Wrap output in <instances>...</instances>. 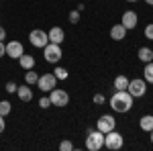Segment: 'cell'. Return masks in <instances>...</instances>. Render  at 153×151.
Here are the masks:
<instances>
[{
    "mask_svg": "<svg viewBox=\"0 0 153 151\" xmlns=\"http://www.w3.org/2000/svg\"><path fill=\"white\" fill-rule=\"evenodd\" d=\"M110 106H112L114 112L125 115V112H129L131 108H133V96L127 90H117V92L112 94V98H110Z\"/></svg>",
    "mask_w": 153,
    "mask_h": 151,
    "instance_id": "1",
    "label": "cell"
},
{
    "mask_svg": "<svg viewBox=\"0 0 153 151\" xmlns=\"http://www.w3.org/2000/svg\"><path fill=\"white\" fill-rule=\"evenodd\" d=\"M104 147V133L98 129H88V137H86V149L88 151H100Z\"/></svg>",
    "mask_w": 153,
    "mask_h": 151,
    "instance_id": "2",
    "label": "cell"
},
{
    "mask_svg": "<svg viewBox=\"0 0 153 151\" xmlns=\"http://www.w3.org/2000/svg\"><path fill=\"white\" fill-rule=\"evenodd\" d=\"M125 145V139H123V135L118 133L117 129L114 131H108V133H104V147L110 151H117L120 149Z\"/></svg>",
    "mask_w": 153,
    "mask_h": 151,
    "instance_id": "3",
    "label": "cell"
},
{
    "mask_svg": "<svg viewBox=\"0 0 153 151\" xmlns=\"http://www.w3.org/2000/svg\"><path fill=\"white\" fill-rule=\"evenodd\" d=\"M49 100H51V106H57V108H65L70 104V94L65 90H59V88H53L49 92Z\"/></svg>",
    "mask_w": 153,
    "mask_h": 151,
    "instance_id": "4",
    "label": "cell"
},
{
    "mask_svg": "<svg viewBox=\"0 0 153 151\" xmlns=\"http://www.w3.org/2000/svg\"><path fill=\"white\" fill-rule=\"evenodd\" d=\"M127 92L133 96V98H141L147 94V82L143 78H137V80H129V86H127Z\"/></svg>",
    "mask_w": 153,
    "mask_h": 151,
    "instance_id": "5",
    "label": "cell"
},
{
    "mask_svg": "<svg viewBox=\"0 0 153 151\" xmlns=\"http://www.w3.org/2000/svg\"><path fill=\"white\" fill-rule=\"evenodd\" d=\"M61 45H57V43H47V45L43 47V57H45V61L47 63H57L59 59H61Z\"/></svg>",
    "mask_w": 153,
    "mask_h": 151,
    "instance_id": "6",
    "label": "cell"
},
{
    "mask_svg": "<svg viewBox=\"0 0 153 151\" xmlns=\"http://www.w3.org/2000/svg\"><path fill=\"white\" fill-rule=\"evenodd\" d=\"M29 41L33 43V47L43 49V47L49 43V35L45 33V31H41V29H33V31L29 33Z\"/></svg>",
    "mask_w": 153,
    "mask_h": 151,
    "instance_id": "7",
    "label": "cell"
},
{
    "mask_svg": "<svg viewBox=\"0 0 153 151\" xmlns=\"http://www.w3.org/2000/svg\"><path fill=\"white\" fill-rule=\"evenodd\" d=\"M55 84H57V78H55L53 74H43V76H39V80H37V88H39L41 92H51V90L55 88Z\"/></svg>",
    "mask_w": 153,
    "mask_h": 151,
    "instance_id": "8",
    "label": "cell"
},
{
    "mask_svg": "<svg viewBox=\"0 0 153 151\" xmlns=\"http://www.w3.org/2000/svg\"><path fill=\"white\" fill-rule=\"evenodd\" d=\"M96 129L102 131V133H108V131H114L117 129V121L112 115H102L98 121H96Z\"/></svg>",
    "mask_w": 153,
    "mask_h": 151,
    "instance_id": "9",
    "label": "cell"
},
{
    "mask_svg": "<svg viewBox=\"0 0 153 151\" xmlns=\"http://www.w3.org/2000/svg\"><path fill=\"white\" fill-rule=\"evenodd\" d=\"M25 53V47L21 41H10V43H6V55L12 59H19L21 55Z\"/></svg>",
    "mask_w": 153,
    "mask_h": 151,
    "instance_id": "10",
    "label": "cell"
},
{
    "mask_svg": "<svg viewBox=\"0 0 153 151\" xmlns=\"http://www.w3.org/2000/svg\"><path fill=\"white\" fill-rule=\"evenodd\" d=\"M137 23H139V16H137V12H133V10H127L123 14V19H120V25H123L127 31H129V29H135Z\"/></svg>",
    "mask_w": 153,
    "mask_h": 151,
    "instance_id": "11",
    "label": "cell"
},
{
    "mask_svg": "<svg viewBox=\"0 0 153 151\" xmlns=\"http://www.w3.org/2000/svg\"><path fill=\"white\" fill-rule=\"evenodd\" d=\"M47 35H49V43H57V45H61V43L65 41V33H63L61 27H51Z\"/></svg>",
    "mask_w": 153,
    "mask_h": 151,
    "instance_id": "12",
    "label": "cell"
},
{
    "mask_svg": "<svg viewBox=\"0 0 153 151\" xmlns=\"http://www.w3.org/2000/svg\"><path fill=\"white\" fill-rule=\"evenodd\" d=\"M16 96H19L23 102H31V100H33V90L29 88V84H27V86H19V88H16Z\"/></svg>",
    "mask_w": 153,
    "mask_h": 151,
    "instance_id": "13",
    "label": "cell"
},
{
    "mask_svg": "<svg viewBox=\"0 0 153 151\" xmlns=\"http://www.w3.org/2000/svg\"><path fill=\"white\" fill-rule=\"evenodd\" d=\"M127 35V29L123 27V25H114L112 29H110V39H114V41H123Z\"/></svg>",
    "mask_w": 153,
    "mask_h": 151,
    "instance_id": "14",
    "label": "cell"
},
{
    "mask_svg": "<svg viewBox=\"0 0 153 151\" xmlns=\"http://www.w3.org/2000/svg\"><path fill=\"white\" fill-rule=\"evenodd\" d=\"M19 63H21V68H23V70H33L37 61H35V57H33V55H27V53H23V55L19 57Z\"/></svg>",
    "mask_w": 153,
    "mask_h": 151,
    "instance_id": "15",
    "label": "cell"
},
{
    "mask_svg": "<svg viewBox=\"0 0 153 151\" xmlns=\"http://www.w3.org/2000/svg\"><path fill=\"white\" fill-rule=\"evenodd\" d=\"M139 127L143 129V131H147V133H151L153 131V115H145L139 118Z\"/></svg>",
    "mask_w": 153,
    "mask_h": 151,
    "instance_id": "16",
    "label": "cell"
},
{
    "mask_svg": "<svg viewBox=\"0 0 153 151\" xmlns=\"http://www.w3.org/2000/svg\"><path fill=\"white\" fill-rule=\"evenodd\" d=\"M137 57L141 59L143 63H147V61H153V49H149V47H141V49L137 51Z\"/></svg>",
    "mask_w": 153,
    "mask_h": 151,
    "instance_id": "17",
    "label": "cell"
},
{
    "mask_svg": "<svg viewBox=\"0 0 153 151\" xmlns=\"http://www.w3.org/2000/svg\"><path fill=\"white\" fill-rule=\"evenodd\" d=\"M143 80L147 84H153V61L145 63V70H143Z\"/></svg>",
    "mask_w": 153,
    "mask_h": 151,
    "instance_id": "18",
    "label": "cell"
},
{
    "mask_svg": "<svg viewBox=\"0 0 153 151\" xmlns=\"http://www.w3.org/2000/svg\"><path fill=\"white\" fill-rule=\"evenodd\" d=\"M127 86H129V78L127 76H117L114 78V88L117 90H127Z\"/></svg>",
    "mask_w": 153,
    "mask_h": 151,
    "instance_id": "19",
    "label": "cell"
},
{
    "mask_svg": "<svg viewBox=\"0 0 153 151\" xmlns=\"http://www.w3.org/2000/svg\"><path fill=\"white\" fill-rule=\"evenodd\" d=\"M10 110H12V104L8 102V100H2V102H0V115L2 116H8Z\"/></svg>",
    "mask_w": 153,
    "mask_h": 151,
    "instance_id": "20",
    "label": "cell"
},
{
    "mask_svg": "<svg viewBox=\"0 0 153 151\" xmlns=\"http://www.w3.org/2000/svg\"><path fill=\"white\" fill-rule=\"evenodd\" d=\"M25 80H27V84L31 86V84H37V80H39V74L33 70H27V76H25Z\"/></svg>",
    "mask_w": 153,
    "mask_h": 151,
    "instance_id": "21",
    "label": "cell"
},
{
    "mask_svg": "<svg viewBox=\"0 0 153 151\" xmlns=\"http://www.w3.org/2000/svg\"><path fill=\"white\" fill-rule=\"evenodd\" d=\"M53 76H55L57 80H68V76H70V71L65 70V68H55V71H53Z\"/></svg>",
    "mask_w": 153,
    "mask_h": 151,
    "instance_id": "22",
    "label": "cell"
},
{
    "mask_svg": "<svg viewBox=\"0 0 153 151\" xmlns=\"http://www.w3.org/2000/svg\"><path fill=\"white\" fill-rule=\"evenodd\" d=\"M59 149L61 151H71L74 149V143H71V141H61V143H59Z\"/></svg>",
    "mask_w": 153,
    "mask_h": 151,
    "instance_id": "23",
    "label": "cell"
},
{
    "mask_svg": "<svg viewBox=\"0 0 153 151\" xmlns=\"http://www.w3.org/2000/svg\"><path fill=\"white\" fill-rule=\"evenodd\" d=\"M70 23H80V10H78V8H76V10H71L70 12Z\"/></svg>",
    "mask_w": 153,
    "mask_h": 151,
    "instance_id": "24",
    "label": "cell"
},
{
    "mask_svg": "<svg viewBox=\"0 0 153 151\" xmlns=\"http://www.w3.org/2000/svg\"><path fill=\"white\" fill-rule=\"evenodd\" d=\"M39 106L41 108H49L51 106V100H49L47 96H43V98H39Z\"/></svg>",
    "mask_w": 153,
    "mask_h": 151,
    "instance_id": "25",
    "label": "cell"
},
{
    "mask_svg": "<svg viewBox=\"0 0 153 151\" xmlns=\"http://www.w3.org/2000/svg\"><path fill=\"white\" fill-rule=\"evenodd\" d=\"M145 37H147V39H151V41H153V23L145 27Z\"/></svg>",
    "mask_w": 153,
    "mask_h": 151,
    "instance_id": "26",
    "label": "cell"
},
{
    "mask_svg": "<svg viewBox=\"0 0 153 151\" xmlns=\"http://www.w3.org/2000/svg\"><path fill=\"white\" fill-rule=\"evenodd\" d=\"M16 88H19V86H16L14 82H6V92L14 94V92H16Z\"/></svg>",
    "mask_w": 153,
    "mask_h": 151,
    "instance_id": "27",
    "label": "cell"
},
{
    "mask_svg": "<svg viewBox=\"0 0 153 151\" xmlns=\"http://www.w3.org/2000/svg\"><path fill=\"white\" fill-rule=\"evenodd\" d=\"M92 100H94V104H104V100H106V98L102 96V94H96Z\"/></svg>",
    "mask_w": 153,
    "mask_h": 151,
    "instance_id": "28",
    "label": "cell"
},
{
    "mask_svg": "<svg viewBox=\"0 0 153 151\" xmlns=\"http://www.w3.org/2000/svg\"><path fill=\"white\" fill-rule=\"evenodd\" d=\"M2 55H6V45H4V41H0V57Z\"/></svg>",
    "mask_w": 153,
    "mask_h": 151,
    "instance_id": "29",
    "label": "cell"
},
{
    "mask_svg": "<svg viewBox=\"0 0 153 151\" xmlns=\"http://www.w3.org/2000/svg\"><path fill=\"white\" fill-rule=\"evenodd\" d=\"M4 129H6V123H4V116L0 115V133H4Z\"/></svg>",
    "mask_w": 153,
    "mask_h": 151,
    "instance_id": "30",
    "label": "cell"
},
{
    "mask_svg": "<svg viewBox=\"0 0 153 151\" xmlns=\"http://www.w3.org/2000/svg\"><path fill=\"white\" fill-rule=\"evenodd\" d=\"M6 39V31H4V27H0V41H4Z\"/></svg>",
    "mask_w": 153,
    "mask_h": 151,
    "instance_id": "31",
    "label": "cell"
},
{
    "mask_svg": "<svg viewBox=\"0 0 153 151\" xmlns=\"http://www.w3.org/2000/svg\"><path fill=\"white\" fill-rule=\"evenodd\" d=\"M145 2H147V4H149V6H153V0H145Z\"/></svg>",
    "mask_w": 153,
    "mask_h": 151,
    "instance_id": "32",
    "label": "cell"
},
{
    "mask_svg": "<svg viewBox=\"0 0 153 151\" xmlns=\"http://www.w3.org/2000/svg\"><path fill=\"white\" fill-rule=\"evenodd\" d=\"M151 143H153V131H151Z\"/></svg>",
    "mask_w": 153,
    "mask_h": 151,
    "instance_id": "33",
    "label": "cell"
},
{
    "mask_svg": "<svg viewBox=\"0 0 153 151\" xmlns=\"http://www.w3.org/2000/svg\"><path fill=\"white\" fill-rule=\"evenodd\" d=\"M127 2H137V0H127Z\"/></svg>",
    "mask_w": 153,
    "mask_h": 151,
    "instance_id": "34",
    "label": "cell"
},
{
    "mask_svg": "<svg viewBox=\"0 0 153 151\" xmlns=\"http://www.w3.org/2000/svg\"><path fill=\"white\" fill-rule=\"evenodd\" d=\"M0 2H2V0H0Z\"/></svg>",
    "mask_w": 153,
    "mask_h": 151,
    "instance_id": "35",
    "label": "cell"
}]
</instances>
